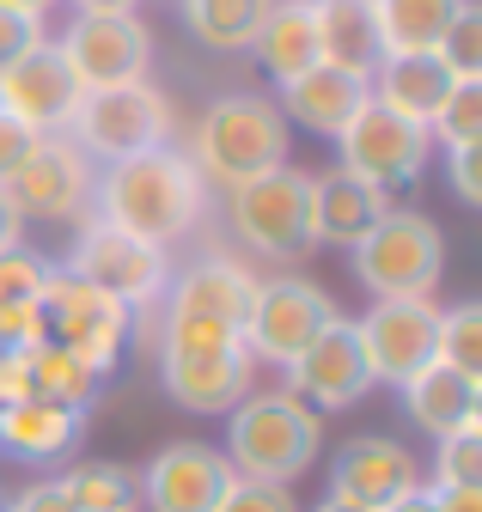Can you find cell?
<instances>
[{
	"mask_svg": "<svg viewBox=\"0 0 482 512\" xmlns=\"http://www.w3.org/2000/svg\"><path fill=\"white\" fill-rule=\"evenodd\" d=\"M0 189L13 196L19 214L74 220V214H86V202H92V159H86L68 135H37Z\"/></svg>",
	"mask_w": 482,
	"mask_h": 512,
	"instance_id": "12",
	"label": "cell"
},
{
	"mask_svg": "<svg viewBox=\"0 0 482 512\" xmlns=\"http://www.w3.org/2000/svg\"><path fill=\"white\" fill-rule=\"evenodd\" d=\"M232 488V464L214 445H196V439H177L147 464L141 476V494L153 512H214L220 494Z\"/></svg>",
	"mask_w": 482,
	"mask_h": 512,
	"instance_id": "17",
	"label": "cell"
},
{
	"mask_svg": "<svg viewBox=\"0 0 482 512\" xmlns=\"http://www.w3.org/2000/svg\"><path fill=\"white\" fill-rule=\"evenodd\" d=\"M312 19H318V55L342 74L373 80V68L385 61L379 31H373V7L367 0H312Z\"/></svg>",
	"mask_w": 482,
	"mask_h": 512,
	"instance_id": "25",
	"label": "cell"
},
{
	"mask_svg": "<svg viewBox=\"0 0 482 512\" xmlns=\"http://www.w3.org/2000/svg\"><path fill=\"white\" fill-rule=\"evenodd\" d=\"M129 324H135L129 305H116L110 293L74 281L68 269H49V287H43V305H37V330H43V342L74 354L92 378L116 372V354H123V342H129Z\"/></svg>",
	"mask_w": 482,
	"mask_h": 512,
	"instance_id": "6",
	"label": "cell"
},
{
	"mask_svg": "<svg viewBox=\"0 0 482 512\" xmlns=\"http://www.w3.org/2000/svg\"><path fill=\"white\" fill-rule=\"evenodd\" d=\"M440 366L464 372V378H482V305H452L440 311V348H434Z\"/></svg>",
	"mask_w": 482,
	"mask_h": 512,
	"instance_id": "31",
	"label": "cell"
},
{
	"mask_svg": "<svg viewBox=\"0 0 482 512\" xmlns=\"http://www.w3.org/2000/svg\"><path fill=\"white\" fill-rule=\"evenodd\" d=\"M452 189H458V202H482V141L476 147H452Z\"/></svg>",
	"mask_w": 482,
	"mask_h": 512,
	"instance_id": "38",
	"label": "cell"
},
{
	"mask_svg": "<svg viewBox=\"0 0 482 512\" xmlns=\"http://www.w3.org/2000/svg\"><path fill=\"white\" fill-rule=\"evenodd\" d=\"M68 128H74V147L86 159L116 165V159H135V153H153L171 141V104L147 80H129V86L86 92Z\"/></svg>",
	"mask_w": 482,
	"mask_h": 512,
	"instance_id": "9",
	"label": "cell"
},
{
	"mask_svg": "<svg viewBox=\"0 0 482 512\" xmlns=\"http://www.w3.org/2000/svg\"><path fill=\"white\" fill-rule=\"evenodd\" d=\"M37 43H43V19L0 7V68H13V61H19L25 49H37Z\"/></svg>",
	"mask_w": 482,
	"mask_h": 512,
	"instance_id": "37",
	"label": "cell"
},
{
	"mask_svg": "<svg viewBox=\"0 0 482 512\" xmlns=\"http://www.w3.org/2000/svg\"><path fill=\"white\" fill-rule=\"evenodd\" d=\"M391 214V196L373 183H360L348 171H324L312 177V238L318 244H360L379 220Z\"/></svg>",
	"mask_w": 482,
	"mask_h": 512,
	"instance_id": "22",
	"label": "cell"
},
{
	"mask_svg": "<svg viewBox=\"0 0 482 512\" xmlns=\"http://www.w3.org/2000/svg\"><path fill=\"white\" fill-rule=\"evenodd\" d=\"M360 348H367L373 384H403L440 348V305L434 299H373V311L354 324Z\"/></svg>",
	"mask_w": 482,
	"mask_h": 512,
	"instance_id": "13",
	"label": "cell"
},
{
	"mask_svg": "<svg viewBox=\"0 0 482 512\" xmlns=\"http://www.w3.org/2000/svg\"><path fill=\"white\" fill-rule=\"evenodd\" d=\"M318 445H324V421H318V409L306 397L263 391V397H245L232 409L226 464H232V476L293 488L299 476L318 464Z\"/></svg>",
	"mask_w": 482,
	"mask_h": 512,
	"instance_id": "3",
	"label": "cell"
},
{
	"mask_svg": "<svg viewBox=\"0 0 482 512\" xmlns=\"http://www.w3.org/2000/svg\"><path fill=\"white\" fill-rule=\"evenodd\" d=\"M165 317H214V324H232V330H245V311H251V293L257 281L226 263V256H202L196 269H184L171 287H165Z\"/></svg>",
	"mask_w": 482,
	"mask_h": 512,
	"instance_id": "21",
	"label": "cell"
},
{
	"mask_svg": "<svg viewBox=\"0 0 482 512\" xmlns=\"http://www.w3.org/2000/svg\"><path fill=\"white\" fill-rule=\"evenodd\" d=\"M318 512H367V506H348V500H330V494H324V506H318Z\"/></svg>",
	"mask_w": 482,
	"mask_h": 512,
	"instance_id": "46",
	"label": "cell"
},
{
	"mask_svg": "<svg viewBox=\"0 0 482 512\" xmlns=\"http://www.w3.org/2000/svg\"><path fill=\"white\" fill-rule=\"evenodd\" d=\"M159 372L171 403H184L190 415H232L251 397V348L232 324L214 317H165L159 336Z\"/></svg>",
	"mask_w": 482,
	"mask_h": 512,
	"instance_id": "2",
	"label": "cell"
},
{
	"mask_svg": "<svg viewBox=\"0 0 482 512\" xmlns=\"http://www.w3.org/2000/svg\"><path fill=\"white\" fill-rule=\"evenodd\" d=\"M43 287H49V263H43V256H31L19 244L0 256V311H37Z\"/></svg>",
	"mask_w": 482,
	"mask_h": 512,
	"instance_id": "33",
	"label": "cell"
},
{
	"mask_svg": "<svg viewBox=\"0 0 482 512\" xmlns=\"http://www.w3.org/2000/svg\"><path fill=\"white\" fill-rule=\"evenodd\" d=\"M379 512H434V500H428V488H409V494H397V500L379 506Z\"/></svg>",
	"mask_w": 482,
	"mask_h": 512,
	"instance_id": "44",
	"label": "cell"
},
{
	"mask_svg": "<svg viewBox=\"0 0 482 512\" xmlns=\"http://www.w3.org/2000/svg\"><path fill=\"white\" fill-rule=\"evenodd\" d=\"M55 49H62V61L74 68L80 92H104V86H129V80L147 74L153 37L135 13H116V19H74Z\"/></svg>",
	"mask_w": 482,
	"mask_h": 512,
	"instance_id": "16",
	"label": "cell"
},
{
	"mask_svg": "<svg viewBox=\"0 0 482 512\" xmlns=\"http://www.w3.org/2000/svg\"><path fill=\"white\" fill-rule=\"evenodd\" d=\"M31 141H37V135H31V128H25V122H13L7 110H0V183H7V177H13V165L25 159V147H31Z\"/></svg>",
	"mask_w": 482,
	"mask_h": 512,
	"instance_id": "40",
	"label": "cell"
},
{
	"mask_svg": "<svg viewBox=\"0 0 482 512\" xmlns=\"http://www.w3.org/2000/svg\"><path fill=\"white\" fill-rule=\"evenodd\" d=\"M342 147V171L360 177V183H373V189H409L421 177V165H428V128H415L403 116H391L385 104H360L354 122L336 135Z\"/></svg>",
	"mask_w": 482,
	"mask_h": 512,
	"instance_id": "11",
	"label": "cell"
},
{
	"mask_svg": "<svg viewBox=\"0 0 482 512\" xmlns=\"http://www.w3.org/2000/svg\"><path fill=\"white\" fill-rule=\"evenodd\" d=\"M336 317V305L299 275H275V281H257L251 293V311H245V348L251 360H269V366H293L318 342V330Z\"/></svg>",
	"mask_w": 482,
	"mask_h": 512,
	"instance_id": "10",
	"label": "cell"
},
{
	"mask_svg": "<svg viewBox=\"0 0 482 512\" xmlns=\"http://www.w3.org/2000/svg\"><path fill=\"white\" fill-rule=\"evenodd\" d=\"M68 275L110 293L116 305H153L165 287H171V263H165V250L123 232V226H110V220H86L74 232V250H68Z\"/></svg>",
	"mask_w": 482,
	"mask_h": 512,
	"instance_id": "8",
	"label": "cell"
},
{
	"mask_svg": "<svg viewBox=\"0 0 482 512\" xmlns=\"http://www.w3.org/2000/svg\"><path fill=\"white\" fill-rule=\"evenodd\" d=\"M19 226H25V214L13 208V196H7V189H0V256H7V250L19 244Z\"/></svg>",
	"mask_w": 482,
	"mask_h": 512,
	"instance_id": "42",
	"label": "cell"
},
{
	"mask_svg": "<svg viewBox=\"0 0 482 512\" xmlns=\"http://www.w3.org/2000/svg\"><path fill=\"white\" fill-rule=\"evenodd\" d=\"M80 439V409L49 403V397H25L0 409V452H13L25 464H55L68 458Z\"/></svg>",
	"mask_w": 482,
	"mask_h": 512,
	"instance_id": "24",
	"label": "cell"
},
{
	"mask_svg": "<svg viewBox=\"0 0 482 512\" xmlns=\"http://www.w3.org/2000/svg\"><path fill=\"white\" fill-rule=\"evenodd\" d=\"M403 403L434 439H446V433L482 427V378H464V372L428 360L415 378H403Z\"/></svg>",
	"mask_w": 482,
	"mask_h": 512,
	"instance_id": "23",
	"label": "cell"
},
{
	"mask_svg": "<svg viewBox=\"0 0 482 512\" xmlns=\"http://www.w3.org/2000/svg\"><path fill=\"white\" fill-rule=\"evenodd\" d=\"M190 165H196V177H214L226 189L257 177V171L287 165V116L275 110V98H257V92L214 98L196 116Z\"/></svg>",
	"mask_w": 482,
	"mask_h": 512,
	"instance_id": "4",
	"label": "cell"
},
{
	"mask_svg": "<svg viewBox=\"0 0 482 512\" xmlns=\"http://www.w3.org/2000/svg\"><path fill=\"white\" fill-rule=\"evenodd\" d=\"M287 391L306 397L318 415H336V409H354L360 397L373 391V366H367V348H360L354 324L348 317H330V324L318 330V342L299 354L287 366Z\"/></svg>",
	"mask_w": 482,
	"mask_h": 512,
	"instance_id": "15",
	"label": "cell"
},
{
	"mask_svg": "<svg viewBox=\"0 0 482 512\" xmlns=\"http://www.w3.org/2000/svg\"><path fill=\"white\" fill-rule=\"evenodd\" d=\"M80 80L74 68L62 61V49L55 43H37L25 49L13 68H0V110H7L13 122H25L31 135H62V128L74 122L80 110Z\"/></svg>",
	"mask_w": 482,
	"mask_h": 512,
	"instance_id": "14",
	"label": "cell"
},
{
	"mask_svg": "<svg viewBox=\"0 0 482 512\" xmlns=\"http://www.w3.org/2000/svg\"><path fill=\"white\" fill-rule=\"evenodd\" d=\"M226 208H232V232L257 256H269V263H299L318 244L312 238V177L293 171V165H275V171L232 183Z\"/></svg>",
	"mask_w": 482,
	"mask_h": 512,
	"instance_id": "7",
	"label": "cell"
},
{
	"mask_svg": "<svg viewBox=\"0 0 482 512\" xmlns=\"http://www.w3.org/2000/svg\"><path fill=\"white\" fill-rule=\"evenodd\" d=\"M452 86L458 80L446 74L440 55H385L379 68H373V80H367L373 104H385L391 116H403L415 128H434V116L452 98Z\"/></svg>",
	"mask_w": 482,
	"mask_h": 512,
	"instance_id": "20",
	"label": "cell"
},
{
	"mask_svg": "<svg viewBox=\"0 0 482 512\" xmlns=\"http://www.w3.org/2000/svg\"><path fill=\"white\" fill-rule=\"evenodd\" d=\"M0 7H13V13H31V19H43L55 0H0Z\"/></svg>",
	"mask_w": 482,
	"mask_h": 512,
	"instance_id": "45",
	"label": "cell"
},
{
	"mask_svg": "<svg viewBox=\"0 0 482 512\" xmlns=\"http://www.w3.org/2000/svg\"><path fill=\"white\" fill-rule=\"evenodd\" d=\"M428 500H434V512H482V488H470V482H434Z\"/></svg>",
	"mask_w": 482,
	"mask_h": 512,
	"instance_id": "41",
	"label": "cell"
},
{
	"mask_svg": "<svg viewBox=\"0 0 482 512\" xmlns=\"http://www.w3.org/2000/svg\"><path fill=\"white\" fill-rule=\"evenodd\" d=\"M428 135H440L446 147H476L482 141V80H458L452 86V98L440 104Z\"/></svg>",
	"mask_w": 482,
	"mask_h": 512,
	"instance_id": "34",
	"label": "cell"
},
{
	"mask_svg": "<svg viewBox=\"0 0 482 512\" xmlns=\"http://www.w3.org/2000/svg\"><path fill=\"white\" fill-rule=\"evenodd\" d=\"M269 19V0H184V25L196 43L220 49V55H238L251 49L257 31Z\"/></svg>",
	"mask_w": 482,
	"mask_h": 512,
	"instance_id": "28",
	"label": "cell"
},
{
	"mask_svg": "<svg viewBox=\"0 0 482 512\" xmlns=\"http://www.w3.org/2000/svg\"><path fill=\"white\" fill-rule=\"evenodd\" d=\"M434 55L446 61L452 80H482V7H476V0L458 7V19L446 25V37H440Z\"/></svg>",
	"mask_w": 482,
	"mask_h": 512,
	"instance_id": "32",
	"label": "cell"
},
{
	"mask_svg": "<svg viewBox=\"0 0 482 512\" xmlns=\"http://www.w3.org/2000/svg\"><path fill=\"white\" fill-rule=\"evenodd\" d=\"M434 482H470V488H482V427H464V433L440 439Z\"/></svg>",
	"mask_w": 482,
	"mask_h": 512,
	"instance_id": "35",
	"label": "cell"
},
{
	"mask_svg": "<svg viewBox=\"0 0 482 512\" xmlns=\"http://www.w3.org/2000/svg\"><path fill=\"white\" fill-rule=\"evenodd\" d=\"M25 360H31V397L68 403V409H86V403L98 397V378H92L74 354H62L55 342H31Z\"/></svg>",
	"mask_w": 482,
	"mask_h": 512,
	"instance_id": "29",
	"label": "cell"
},
{
	"mask_svg": "<svg viewBox=\"0 0 482 512\" xmlns=\"http://www.w3.org/2000/svg\"><path fill=\"white\" fill-rule=\"evenodd\" d=\"M80 19H116V13H135V0H74Z\"/></svg>",
	"mask_w": 482,
	"mask_h": 512,
	"instance_id": "43",
	"label": "cell"
},
{
	"mask_svg": "<svg viewBox=\"0 0 482 512\" xmlns=\"http://www.w3.org/2000/svg\"><path fill=\"white\" fill-rule=\"evenodd\" d=\"M409 488H421L415 458L403 452L397 439H379V433L348 439L342 452H336V464H330V500L367 506V512L391 506V500H397V494H409Z\"/></svg>",
	"mask_w": 482,
	"mask_h": 512,
	"instance_id": "18",
	"label": "cell"
},
{
	"mask_svg": "<svg viewBox=\"0 0 482 512\" xmlns=\"http://www.w3.org/2000/svg\"><path fill=\"white\" fill-rule=\"evenodd\" d=\"M354 275L373 299H428L446 275V238L428 214L391 208L354 244Z\"/></svg>",
	"mask_w": 482,
	"mask_h": 512,
	"instance_id": "5",
	"label": "cell"
},
{
	"mask_svg": "<svg viewBox=\"0 0 482 512\" xmlns=\"http://www.w3.org/2000/svg\"><path fill=\"white\" fill-rule=\"evenodd\" d=\"M251 49L263 55V68L275 74V86L293 80V74H306V68H318L324 55H318L312 0H269V19H263V31H257Z\"/></svg>",
	"mask_w": 482,
	"mask_h": 512,
	"instance_id": "26",
	"label": "cell"
},
{
	"mask_svg": "<svg viewBox=\"0 0 482 512\" xmlns=\"http://www.w3.org/2000/svg\"><path fill=\"white\" fill-rule=\"evenodd\" d=\"M214 512H299V506H293V494H287V488H275V482L232 476V488L220 494V506H214Z\"/></svg>",
	"mask_w": 482,
	"mask_h": 512,
	"instance_id": "36",
	"label": "cell"
},
{
	"mask_svg": "<svg viewBox=\"0 0 482 512\" xmlns=\"http://www.w3.org/2000/svg\"><path fill=\"white\" fill-rule=\"evenodd\" d=\"M367 98H373V92H367V80H360V74H342V68H330V61H318V68L281 80V104H275V110L293 116V122H306L312 135L336 141Z\"/></svg>",
	"mask_w": 482,
	"mask_h": 512,
	"instance_id": "19",
	"label": "cell"
},
{
	"mask_svg": "<svg viewBox=\"0 0 482 512\" xmlns=\"http://www.w3.org/2000/svg\"><path fill=\"white\" fill-rule=\"evenodd\" d=\"M62 488H68L74 512H135V500H141V482L116 464H74L62 476Z\"/></svg>",
	"mask_w": 482,
	"mask_h": 512,
	"instance_id": "30",
	"label": "cell"
},
{
	"mask_svg": "<svg viewBox=\"0 0 482 512\" xmlns=\"http://www.w3.org/2000/svg\"><path fill=\"white\" fill-rule=\"evenodd\" d=\"M7 512H74V500H68V488H62V476H43V482H31Z\"/></svg>",
	"mask_w": 482,
	"mask_h": 512,
	"instance_id": "39",
	"label": "cell"
},
{
	"mask_svg": "<svg viewBox=\"0 0 482 512\" xmlns=\"http://www.w3.org/2000/svg\"><path fill=\"white\" fill-rule=\"evenodd\" d=\"M385 55H434L464 0H367Z\"/></svg>",
	"mask_w": 482,
	"mask_h": 512,
	"instance_id": "27",
	"label": "cell"
},
{
	"mask_svg": "<svg viewBox=\"0 0 482 512\" xmlns=\"http://www.w3.org/2000/svg\"><path fill=\"white\" fill-rule=\"evenodd\" d=\"M92 202H98V220L123 226L147 244H171L184 238L202 214V177L190 165V153H171V147H153V153H135V159H116L98 183H92Z\"/></svg>",
	"mask_w": 482,
	"mask_h": 512,
	"instance_id": "1",
	"label": "cell"
},
{
	"mask_svg": "<svg viewBox=\"0 0 482 512\" xmlns=\"http://www.w3.org/2000/svg\"><path fill=\"white\" fill-rule=\"evenodd\" d=\"M0 512H7V500H0Z\"/></svg>",
	"mask_w": 482,
	"mask_h": 512,
	"instance_id": "47",
	"label": "cell"
}]
</instances>
